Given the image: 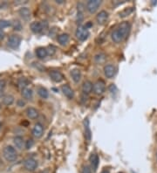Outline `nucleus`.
Listing matches in <instances>:
<instances>
[{
	"label": "nucleus",
	"instance_id": "f257e3e1",
	"mask_svg": "<svg viewBox=\"0 0 157 173\" xmlns=\"http://www.w3.org/2000/svg\"><path fill=\"white\" fill-rule=\"evenodd\" d=\"M130 31V24L128 22H122L118 25L112 32V39L115 43H121L128 35Z\"/></svg>",
	"mask_w": 157,
	"mask_h": 173
},
{
	"label": "nucleus",
	"instance_id": "f03ea898",
	"mask_svg": "<svg viewBox=\"0 0 157 173\" xmlns=\"http://www.w3.org/2000/svg\"><path fill=\"white\" fill-rule=\"evenodd\" d=\"M3 155L4 157L5 158L6 161L8 162H14L18 158V152L16 149L11 145L5 146L3 150Z\"/></svg>",
	"mask_w": 157,
	"mask_h": 173
},
{
	"label": "nucleus",
	"instance_id": "7ed1b4c3",
	"mask_svg": "<svg viewBox=\"0 0 157 173\" xmlns=\"http://www.w3.org/2000/svg\"><path fill=\"white\" fill-rule=\"evenodd\" d=\"M76 37L78 40L84 41L86 40L89 36V31L88 28L86 27V25H78L76 30Z\"/></svg>",
	"mask_w": 157,
	"mask_h": 173
},
{
	"label": "nucleus",
	"instance_id": "20e7f679",
	"mask_svg": "<svg viewBox=\"0 0 157 173\" xmlns=\"http://www.w3.org/2000/svg\"><path fill=\"white\" fill-rule=\"evenodd\" d=\"M21 43V38L19 35L12 34L8 39V46L12 49H17Z\"/></svg>",
	"mask_w": 157,
	"mask_h": 173
},
{
	"label": "nucleus",
	"instance_id": "39448f33",
	"mask_svg": "<svg viewBox=\"0 0 157 173\" xmlns=\"http://www.w3.org/2000/svg\"><path fill=\"white\" fill-rule=\"evenodd\" d=\"M101 4V0H89L86 3V10L90 13H94Z\"/></svg>",
	"mask_w": 157,
	"mask_h": 173
},
{
	"label": "nucleus",
	"instance_id": "423d86ee",
	"mask_svg": "<svg viewBox=\"0 0 157 173\" xmlns=\"http://www.w3.org/2000/svg\"><path fill=\"white\" fill-rule=\"evenodd\" d=\"M24 166L28 172H33L37 169L38 167V162L31 157H29L25 160L24 162Z\"/></svg>",
	"mask_w": 157,
	"mask_h": 173
},
{
	"label": "nucleus",
	"instance_id": "0eeeda50",
	"mask_svg": "<svg viewBox=\"0 0 157 173\" xmlns=\"http://www.w3.org/2000/svg\"><path fill=\"white\" fill-rule=\"evenodd\" d=\"M93 92L96 95H101L105 92L106 89V84L102 80H97L94 84H93Z\"/></svg>",
	"mask_w": 157,
	"mask_h": 173
},
{
	"label": "nucleus",
	"instance_id": "6e6552de",
	"mask_svg": "<svg viewBox=\"0 0 157 173\" xmlns=\"http://www.w3.org/2000/svg\"><path fill=\"white\" fill-rule=\"evenodd\" d=\"M44 133V128L43 125L39 123H36L34 125L33 128H32V135L34 137L36 138H41Z\"/></svg>",
	"mask_w": 157,
	"mask_h": 173
},
{
	"label": "nucleus",
	"instance_id": "1a4fd4ad",
	"mask_svg": "<svg viewBox=\"0 0 157 173\" xmlns=\"http://www.w3.org/2000/svg\"><path fill=\"white\" fill-rule=\"evenodd\" d=\"M84 129H85V137L87 142H90L92 138V131H91L90 123L88 118H86L84 120Z\"/></svg>",
	"mask_w": 157,
	"mask_h": 173
},
{
	"label": "nucleus",
	"instance_id": "9d476101",
	"mask_svg": "<svg viewBox=\"0 0 157 173\" xmlns=\"http://www.w3.org/2000/svg\"><path fill=\"white\" fill-rule=\"evenodd\" d=\"M116 74V68L113 65H106L104 67L105 76L108 79L113 78Z\"/></svg>",
	"mask_w": 157,
	"mask_h": 173
},
{
	"label": "nucleus",
	"instance_id": "9b49d317",
	"mask_svg": "<svg viewBox=\"0 0 157 173\" xmlns=\"http://www.w3.org/2000/svg\"><path fill=\"white\" fill-rule=\"evenodd\" d=\"M30 28L32 32L34 33H40L43 29H44V25L41 22H38V21H34L30 25Z\"/></svg>",
	"mask_w": 157,
	"mask_h": 173
},
{
	"label": "nucleus",
	"instance_id": "f8f14e48",
	"mask_svg": "<svg viewBox=\"0 0 157 173\" xmlns=\"http://www.w3.org/2000/svg\"><path fill=\"white\" fill-rule=\"evenodd\" d=\"M107 18H108V13L107 11H101L97 16H96V20L98 22L99 25H104L106 23V21L107 20Z\"/></svg>",
	"mask_w": 157,
	"mask_h": 173
},
{
	"label": "nucleus",
	"instance_id": "ddd939ff",
	"mask_svg": "<svg viewBox=\"0 0 157 173\" xmlns=\"http://www.w3.org/2000/svg\"><path fill=\"white\" fill-rule=\"evenodd\" d=\"M61 90H62L63 94L65 95V96H66L68 99L74 98V90L72 89V88L69 85H63L61 87Z\"/></svg>",
	"mask_w": 157,
	"mask_h": 173
},
{
	"label": "nucleus",
	"instance_id": "4468645a",
	"mask_svg": "<svg viewBox=\"0 0 157 173\" xmlns=\"http://www.w3.org/2000/svg\"><path fill=\"white\" fill-rule=\"evenodd\" d=\"M49 75H50L51 79L55 82H60L64 80V75L59 71H55V70L51 71L49 73Z\"/></svg>",
	"mask_w": 157,
	"mask_h": 173
},
{
	"label": "nucleus",
	"instance_id": "2eb2a0df",
	"mask_svg": "<svg viewBox=\"0 0 157 173\" xmlns=\"http://www.w3.org/2000/svg\"><path fill=\"white\" fill-rule=\"evenodd\" d=\"M90 162H91V164H92V168H93V172H95L97 171V169H98L99 163H100V159H99L98 155L92 154L91 156H90Z\"/></svg>",
	"mask_w": 157,
	"mask_h": 173
},
{
	"label": "nucleus",
	"instance_id": "dca6fc26",
	"mask_svg": "<svg viewBox=\"0 0 157 173\" xmlns=\"http://www.w3.org/2000/svg\"><path fill=\"white\" fill-rule=\"evenodd\" d=\"M26 116H28V118H30V119H31V120L36 119V118H38V116H39V111H38L36 108H32V107L28 108L26 109Z\"/></svg>",
	"mask_w": 157,
	"mask_h": 173
},
{
	"label": "nucleus",
	"instance_id": "f3484780",
	"mask_svg": "<svg viewBox=\"0 0 157 173\" xmlns=\"http://www.w3.org/2000/svg\"><path fill=\"white\" fill-rule=\"evenodd\" d=\"M19 14L20 15V17L23 19H29L30 17H31V11L29 8L27 7H22L19 9Z\"/></svg>",
	"mask_w": 157,
	"mask_h": 173
},
{
	"label": "nucleus",
	"instance_id": "a211bd4d",
	"mask_svg": "<svg viewBox=\"0 0 157 173\" xmlns=\"http://www.w3.org/2000/svg\"><path fill=\"white\" fill-rule=\"evenodd\" d=\"M93 88V83L90 80H86L83 83V85H82V90H83L84 94H86V95L87 94H90L92 92Z\"/></svg>",
	"mask_w": 157,
	"mask_h": 173
},
{
	"label": "nucleus",
	"instance_id": "6ab92c4d",
	"mask_svg": "<svg viewBox=\"0 0 157 173\" xmlns=\"http://www.w3.org/2000/svg\"><path fill=\"white\" fill-rule=\"evenodd\" d=\"M71 76H72V79L75 82V83H78L79 82L80 79H81V72L80 70L78 68H74L71 71Z\"/></svg>",
	"mask_w": 157,
	"mask_h": 173
},
{
	"label": "nucleus",
	"instance_id": "aec40b11",
	"mask_svg": "<svg viewBox=\"0 0 157 173\" xmlns=\"http://www.w3.org/2000/svg\"><path fill=\"white\" fill-rule=\"evenodd\" d=\"M13 144H14L15 147L17 149H22L23 147H24V145H25L24 139L21 136H16V137H14Z\"/></svg>",
	"mask_w": 157,
	"mask_h": 173
},
{
	"label": "nucleus",
	"instance_id": "412c9836",
	"mask_svg": "<svg viewBox=\"0 0 157 173\" xmlns=\"http://www.w3.org/2000/svg\"><path fill=\"white\" fill-rule=\"evenodd\" d=\"M58 41L60 45L65 46L67 44V42L69 41V35L66 33H62L60 35H59L58 37Z\"/></svg>",
	"mask_w": 157,
	"mask_h": 173
},
{
	"label": "nucleus",
	"instance_id": "4be33fe9",
	"mask_svg": "<svg viewBox=\"0 0 157 173\" xmlns=\"http://www.w3.org/2000/svg\"><path fill=\"white\" fill-rule=\"evenodd\" d=\"M47 54H48L47 50L44 47H39L36 50V55L39 59H45L47 56Z\"/></svg>",
	"mask_w": 157,
	"mask_h": 173
},
{
	"label": "nucleus",
	"instance_id": "5701e85b",
	"mask_svg": "<svg viewBox=\"0 0 157 173\" xmlns=\"http://www.w3.org/2000/svg\"><path fill=\"white\" fill-rule=\"evenodd\" d=\"M22 96L26 100H31L32 98V95H33V92L31 88H23L22 89Z\"/></svg>",
	"mask_w": 157,
	"mask_h": 173
},
{
	"label": "nucleus",
	"instance_id": "b1692460",
	"mask_svg": "<svg viewBox=\"0 0 157 173\" xmlns=\"http://www.w3.org/2000/svg\"><path fill=\"white\" fill-rule=\"evenodd\" d=\"M38 94H39V95L41 98H43V99H46V98H48V96H49V93H48L47 89L45 88H43V87H39V88H38Z\"/></svg>",
	"mask_w": 157,
	"mask_h": 173
},
{
	"label": "nucleus",
	"instance_id": "393cba45",
	"mask_svg": "<svg viewBox=\"0 0 157 173\" xmlns=\"http://www.w3.org/2000/svg\"><path fill=\"white\" fill-rule=\"evenodd\" d=\"M13 102H14V97L12 95H8L4 96L3 98V103L5 106H11V104H13Z\"/></svg>",
	"mask_w": 157,
	"mask_h": 173
},
{
	"label": "nucleus",
	"instance_id": "a878e982",
	"mask_svg": "<svg viewBox=\"0 0 157 173\" xmlns=\"http://www.w3.org/2000/svg\"><path fill=\"white\" fill-rule=\"evenodd\" d=\"M133 11V8H132V7L126 8V9H124L122 11H121V12H120V17H121V18H125V17H127V16L130 15Z\"/></svg>",
	"mask_w": 157,
	"mask_h": 173
},
{
	"label": "nucleus",
	"instance_id": "bb28decb",
	"mask_svg": "<svg viewBox=\"0 0 157 173\" xmlns=\"http://www.w3.org/2000/svg\"><path fill=\"white\" fill-rule=\"evenodd\" d=\"M12 26H13V29H14L15 31H21L22 28H23L21 22H19V20H15V21L12 23Z\"/></svg>",
	"mask_w": 157,
	"mask_h": 173
},
{
	"label": "nucleus",
	"instance_id": "cd10ccee",
	"mask_svg": "<svg viewBox=\"0 0 157 173\" xmlns=\"http://www.w3.org/2000/svg\"><path fill=\"white\" fill-rule=\"evenodd\" d=\"M11 25V22L5 19H0V30L9 27Z\"/></svg>",
	"mask_w": 157,
	"mask_h": 173
},
{
	"label": "nucleus",
	"instance_id": "c85d7f7f",
	"mask_svg": "<svg viewBox=\"0 0 157 173\" xmlns=\"http://www.w3.org/2000/svg\"><path fill=\"white\" fill-rule=\"evenodd\" d=\"M19 85L23 88H26V87L28 85V80H26V78H21L19 80Z\"/></svg>",
	"mask_w": 157,
	"mask_h": 173
},
{
	"label": "nucleus",
	"instance_id": "c756f323",
	"mask_svg": "<svg viewBox=\"0 0 157 173\" xmlns=\"http://www.w3.org/2000/svg\"><path fill=\"white\" fill-rule=\"evenodd\" d=\"M33 144H34L33 140L32 139H28L26 142V144H25V146H26V149H31L33 146Z\"/></svg>",
	"mask_w": 157,
	"mask_h": 173
},
{
	"label": "nucleus",
	"instance_id": "7c9ffc66",
	"mask_svg": "<svg viewBox=\"0 0 157 173\" xmlns=\"http://www.w3.org/2000/svg\"><path fill=\"white\" fill-rule=\"evenodd\" d=\"M81 173H92V171H91V169L88 165H84L83 168H82Z\"/></svg>",
	"mask_w": 157,
	"mask_h": 173
},
{
	"label": "nucleus",
	"instance_id": "2f4dec72",
	"mask_svg": "<svg viewBox=\"0 0 157 173\" xmlns=\"http://www.w3.org/2000/svg\"><path fill=\"white\" fill-rule=\"evenodd\" d=\"M6 87V81L4 80H0V92L3 91Z\"/></svg>",
	"mask_w": 157,
	"mask_h": 173
},
{
	"label": "nucleus",
	"instance_id": "473e14b6",
	"mask_svg": "<svg viewBox=\"0 0 157 173\" xmlns=\"http://www.w3.org/2000/svg\"><path fill=\"white\" fill-rule=\"evenodd\" d=\"M26 103H25V101H23L22 100H19V101H18V105L19 106V107H24V105H25Z\"/></svg>",
	"mask_w": 157,
	"mask_h": 173
},
{
	"label": "nucleus",
	"instance_id": "72a5a7b5",
	"mask_svg": "<svg viewBox=\"0 0 157 173\" xmlns=\"http://www.w3.org/2000/svg\"><path fill=\"white\" fill-rule=\"evenodd\" d=\"M4 32L3 30H0V40H2L4 38Z\"/></svg>",
	"mask_w": 157,
	"mask_h": 173
},
{
	"label": "nucleus",
	"instance_id": "f704fd0d",
	"mask_svg": "<svg viewBox=\"0 0 157 173\" xmlns=\"http://www.w3.org/2000/svg\"><path fill=\"white\" fill-rule=\"evenodd\" d=\"M55 2H56L57 4H63V3H64V0H56Z\"/></svg>",
	"mask_w": 157,
	"mask_h": 173
},
{
	"label": "nucleus",
	"instance_id": "c9c22d12",
	"mask_svg": "<svg viewBox=\"0 0 157 173\" xmlns=\"http://www.w3.org/2000/svg\"><path fill=\"white\" fill-rule=\"evenodd\" d=\"M101 173H110V172H109V171H108V170H103V171H102Z\"/></svg>",
	"mask_w": 157,
	"mask_h": 173
},
{
	"label": "nucleus",
	"instance_id": "e433bc0d",
	"mask_svg": "<svg viewBox=\"0 0 157 173\" xmlns=\"http://www.w3.org/2000/svg\"><path fill=\"white\" fill-rule=\"evenodd\" d=\"M39 173H49V172H48V170H45V171H42V172Z\"/></svg>",
	"mask_w": 157,
	"mask_h": 173
},
{
	"label": "nucleus",
	"instance_id": "4c0bfd02",
	"mask_svg": "<svg viewBox=\"0 0 157 173\" xmlns=\"http://www.w3.org/2000/svg\"><path fill=\"white\" fill-rule=\"evenodd\" d=\"M1 126H2V124H1V123H0V128H1Z\"/></svg>",
	"mask_w": 157,
	"mask_h": 173
},
{
	"label": "nucleus",
	"instance_id": "58836bf2",
	"mask_svg": "<svg viewBox=\"0 0 157 173\" xmlns=\"http://www.w3.org/2000/svg\"><path fill=\"white\" fill-rule=\"evenodd\" d=\"M0 109H1V103H0Z\"/></svg>",
	"mask_w": 157,
	"mask_h": 173
},
{
	"label": "nucleus",
	"instance_id": "ea45409f",
	"mask_svg": "<svg viewBox=\"0 0 157 173\" xmlns=\"http://www.w3.org/2000/svg\"><path fill=\"white\" fill-rule=\"evenodd\" d=\"M156 158H157V153H156Z\"/></svg>",
	"mask_w": 157,
	"mask_h": 173
}]
</instances>
